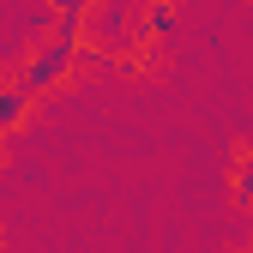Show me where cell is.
<instances>
[{"mask_svg":"<svg viewBox=\"0 0 253 253\" xmlns=\"http://www.w3.org/2000/svg\"><path fill=\"white\" fill-rule=\"evenodd\" d=\"M73 60H79V37H48V42H42L37 54L24 60V73H18L12 84L24 90L30 103H37V97H48V90H54L60 79L73 73Z\"/></svg>","mask_w":253,"mask_h":253,"instance_id":"6da1fadb","label":"cell"},{"mask_svg":"<svg viewBox=\"0 0 253 253\" xmlns=\"http://www.w3.org/2000/svg\"><path fill=\"white\" fill-rule=\"evenodd\" d=\"M24 115H30V97L18 84H0V139H6L12 126H24Z\"/></svg>","mask_w":253,"mask_h":253,"instance_id":"3957f363","label":"cell"},{"mask_svg":"<svg viewBox=\"0 0 253 253\" xmlns=\"http://www.w3.org/2000/svg\"><path fill=\"white\" fill-rule=\"evenodd\" d=\"M175 24H181L175 0H145V12H139V30H145V37H169Z\"/></svg>","mask_w":253,"mask_h":253,"instance_id":"7a4b0ae2","label":"cell"},{"mask_svg":"<svg viewBox=\"0 0 253 253\" xmlns=\"http://www.w3.org/2000/svg\"><path fill=\"white\" fill-rule=\"evenodd\" d=\"M241 253H253V247H241Z\"/></svg>","mask_w":253,"mask_h":253,"instance_id":"5b68a950","label":"cell"},{"mask_svg":"<svg viewBox=\"0 0 253 253\" xmlns=\"http://www.w3.org/2000/svg\"><path fill=\"white\" fill-rule=\"evenodd\" d=\"M235 199L247 205V217H253V145L235 157Z\"/></svg>","mask_w":253,"mask_h":253,"instance_id":"277c9868","label":"cell"}]
</instances>
